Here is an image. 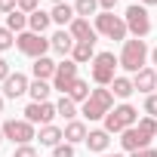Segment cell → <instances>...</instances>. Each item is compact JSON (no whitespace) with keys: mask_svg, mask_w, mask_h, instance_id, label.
<instances>
[{"mask_svg":"<svg viewBox=\"0 0 157 157\" xmlns=\"http://www.w3.org/2000/svg\"><path fill=\"white\" fill-rule=\"evenodd\" d=\"M157 136V120L154 117H145V120H139L136 126H129V129H123V139H120V145L132 154V151H142V148H148V142Z\"/></svg>","mask_w":157,"mask_h":157,"instance_id":"obj_1","label":"cell"},{"mask_svg":"<svg viewBox=\"0 0 157 157\" xmlns=\"http://www.w3.org/2000/svg\"><path fill=\"white\" fill-rule=\"evenodd\" d=\"M145 56H148V46H145V40H142V37L126 40V43H123V52H120V68H126V71L139 74V71L145 68Z\"/></svg>","mask_w":157,"mask_h":157,"instance_id":"obj_2","label":"cell"},{"mask_svg":"<svg viewBox=\"0 0 157 157\" xmlns=\"http://www.w3.org/2000/svg\"><path fill=\"white\" fill-rule=\"evenodd\" d=\"M111 105H114V93L111 90H93L90 99L83 102V114L90 120H99V117H105L111 111Z\"/></svg>","mask_w":157,"mask_h":157,"instance_id":"obj_3","label":"cell"},{"mask_svg":"<svg viewBox=\"0 0 157 157\" xmlns=\"http://www.w3.org/2000/svg\"><path fill=\"white\" fill-rule=\"evenodd\" d=\"M136 108L132 105H120V108H114V111H108L105 114V132H123V129H129V126H136Z\"/></svg>","mask_w":157,"mask_h":157,"instance_id":"obj_4","label":"cell"},{"mask_svg":"<svg viewBox=\"0 0 157 157\" xmlns=\"http://www.w3.org/2000/svg\"><path fill=\"white\" fill-rule=\"evenodd\" d=\"M96 31H102V34L111 37V40H123L129 28H126V22L117 19L114 13H102V16H96Z\"/></svg>","mask_w":157,"mask_h":157,"instance_id":"obj_5","label":"cell"},{"mask_svg":"<svg viewBox=\"0 0 157 157\" xmlns=\"http://www.w3.org/2000/svg\"><path fill=\"white\" fill-rule=\"evenodd\" d=\"M16 46H19L25 56L43 59V56H46V49H49L52 43H49V40H43L40 34H34V31H25V34H19V37H16Z\"/></svg>","mask_w":157,"mask_h":157,"instance_id":"obj_6","label":"cell"},{"mask_svg":"<svg viewBox=\"0 0 157 157\" xmlns=\"http://www.w3.org/2000/svg\"><path fill=\"white\" fill-rule=\"evenodd\" d=\"M114 65H117V59H114V52H99L96 59H93V80L96 83H114Z\"/></svg>","mask_w":157,"mask_h":157,"instance_id":"obj_7","label":"cell"},{"mask_svg":"<svg viewBox=\"0 0 157 157\" xmlns=\"http://www.w3.org/2000/svg\"><path fill=\"white\" fill-rule=\"evenodd\" d=\"M126 28H129L136 37H145V34L151 31L148 10H145V6H129V10H126Z\"/></svg>","mask_w":157,"mask_h":157,"instance_id":"obj_8","label":"cell"},{"mask_svg":"<svg viewBox=\"0 0 157 157\" xmlns=\"http://www.w3.org/2000/svg\"><path fill=\"white\" fill-rule=\"evenodd\" d=\"M3 136L19 142V145H28L34 139V123H28V120H6L3 123Z\"/></svg>","mask_w":157,"mask_h":157,"instance_id":"obj_9","label":"cell"},{"mask_svg":"<svg viewBox=\"0 0 157 157\" xmlns=\"http://www.w3.org/2000/svg\"><path fill=\"white\" fill-rule=\"evenodd\" d=\"M59 111H56V105H49V102H31L28 108H25V120L28 123H43V126H49V120L56 117Z\"/></svg>","mask_w":157,"mask_h":157,"instance_id":"obj_10","label":"cell"},{"mask_svg":"<svg viewBox=\"0 0 157 157\" xmlns=\"http://www.w3.org/2000/svg\"><path fill=\"white\" fill-rule=\"evenodd\" d=\"M74 83H77V62L71 59V62H62V65L56 68L52 86H56V90H62V93H68V90H71Z\"/></svg>","mask_w":157,"mask_h":157,"instance_id":"obj_11","label":"cell"},{"mask_svg":"<svg viewBox=\"0 0 157 157\" xmlns=\"http://www.w3.org/2000/svg\"><path fill=\"white\" fill-rule=\"evenodd\" d=\"M68 31H71V37H74L77 43H96V28H93L86 19H74Z\"/></svg>","mask_w":157,"mask_h":157,"instance_id":"obj_12","label":"cell"},{"mask_svg":"<svg viewBox=\"0 0 157 157\" xmlns=\"http://www.w3.org/2000/svg\"><path fill=\"white\" fill-rule=\"evenodd\" d=\"M3 93H6V99H19V96H25L28 93V77L25 74H10L6 80H3Z\"/></svg>","mask_w":157,"mask_h":157,"instance_id":"obj_13","label":"cell"},{"mask_svg":"<svg viewBox=\"0 0 157 157\" xmlns=\"http://www.w3.org/2000/svg\"><path fill=\"white\" fill-rule=\"evenodd\" d=\"M132 86H136L139 93H151V90L157 86V74H154L151 68H142V71L136 74V80H132Z\"/></svg>","mask_w":157,"mask_h":157,"instance_id":"obj_14","label":"cell"},{"mask_svg":"<svg viewBox=\"0 0 157 157\" xmlns=\"http://www.w3.org/2000/svg\"><path fill=\"white\" fill-rule=\"evenodd\" d=\"M56 68L59 65L52 59H46V56L43 59H34V77H37V80H49V77H56Z\"/></svg>","mask_w":157,"mask_h":157,"instance_id":"obj_15","label":"cell"},{"mask_svg":"<svg viewBox=\"0 0 157 157\" xmlns=\"http://www.w3.org/2000/svg\"><path fill=\"white\" fill-rule=\"evenodd\" d=\"M49 43H52V49H56V52H62V56H65V52H71V49H74V43H77V40L71 37V31H59V34H52V40H49Z\"/></svg>","mask_w":157,"mask_h":157,"instance_id":"obj_16","label":"cell"},{"mask_svg":"<svg viewBox=\"0 0 157 157\" xmlns=\"http://www.w3.org/2000/svg\"><path fill=\"white\" fill-rule=\"evenodd\" d=\"M49 22H52V16H49V13H43V10H37V13H31V16H28V25H31V31H34V34H43V31L49 28Z\"/></svg>","mask_w":157,"mask_h":157,"instance_id":"obj_17","label":"cell"},{"mask_svg":"<svg viewBox=\"0 0 157 157\" xmlns=\"http://www.w3.org/2000/svg\"><path fill=\"white\" fill-rule=\"evenodd\" d=\"M108 142H111V139H108L105 129H93V132L86 136V145H90V151H96V154H102V151L108 148Z\"/></svg>","mask_w":157,"mask_h":157,"instance_id":"obj_18","label":"cell"},{"mask_svg":"<svg viewBox=\"0 0 157 157\" xmlns=\"http://www.w3.org/2000/svg\"><path fill=\"white\" fill-rule=\"evenodd\" d=\"M49 16H52V22H59V25H71L77 13H74V6H68V3H56V10H52Z\"/></svg>","mask_w":157,"mask_h":157,"instance_id":"obj_19","label":"cell"},{"mask_svg":"<svg viewBox=\"0 0 157 157\" xmlns=\"http://www.w3.org/2000/svg\"><path fill=\"white\" fill-rule=\"evenodd\" d=\"M86 136H90V132H86V126H83L80 120H71V123L65 126V139H68V142H86Z\"/></svg>","mask_w":157,"mask_h":157,"instance_id":"obj_20","label":"cell"},{"mask_svg":"<svg viewBox=\"0 0 157 157\" xmlns=\"http://www.w3.org/2000/svg\"><path fill=\"white\" fill-rule=\"evenodd\" d=\"M62 139H65V132H62V129H56V126H43V129H40V145L56 148Z\"/></svg>","mask_w":157,"mask_h":157,"instance_id":"obj_21","label":"cell"},{"mask_svg":"<svg viewBox=\"0 0 157 157\" xmlns=\"http://www.w3.org/2000/svg\"><path fill=\"white\" fill-rule=\"evenodd\" d=\"M93 46L96 43H74V49H71V59L80 65V62H90L93 59Z\"/></svg>","mask_w":157,"mask_h":157,"instance_id":"obj_22","label":"cell"},{"mask_svg":"<svg viewBox=\"0 0 157 157\" xmlns=\"http://www.w3.org/2000/svg\"><path fill=\"white\" fill-rule=\"evenodd\" d=\"M90 93H93V90H90V83L77 80V83L68 90V99H71V102H86V99H90Z\"/></svg>","mask_w":157,"mask_h":157,"instance_id":"obj_23","label":"cell"},{"mask_svg":"<svg viewBox=\"0 0 157 157\" xmlns=\"http://www.w3.org/2000/svg\"><path fill=\"white\" fill-rule=\"evenodd\" d=\"M25 25H28V16H25L22 10H13V13L6 16V28H10V31H22Z\"/></svg>","mask_w":157,"mask_h":157,"instance_id":"obj_24","label":"cell"},{"mask_svg":"<svg viewBox=\"0 0 157 157\" xmlns=\"http://www.w3.org/2000/svg\"><path fill=\"white\" fill-rule=\"evenodd\" d=\"M136 93V86H132V80H126V77H114V96H120V99H126V96H132Z\"/></svg>","mask_w":157,"mask_h":157,"instance_id":"obj_25","label":"cell"},{"mask_svg":"<svg viewBox=\"0 0 157 157\" xmlns=\"http://www.w3.org/2000/svg\"><path fill=\"white\" fill-rule=\"evenodd\" d=\"M28 93H31V99H34V102H46L49 86H46V80H34V83L28 86Z\"/></svg>","mask_w":157,"mask_h":157,"instance_id":"obj_26","label":"cell"},{"mask_svg":"<svg viewBox=\"0 0 157 157\" xmlns=\"http://www.w3.org/2000/svg\"><path fill=\"white\" fill-rule=\"evenodd\" d=\"M96 6H99V0H77V3H74V13L83 19V16H93Z\"/></svg>","mask_w":157,"mask_h":157,"instance_id":"obj_27","label":"cell"},{"mask_svg":"<svg viewBox=\"0 0 157 157\" xmlns=\"http://www.w3.org/2000/svg\"><path fill=\"white\" fill-rule=\"evenodd\" d=\"M56 111H59L62 117H68V120H71V117L77 114V108H74V102H71L68 96H62V99H59V105H56Z\"/></svg>","mask_w":157,"mask_h":157,"instance_id":"obj_28","label":"cell"},{"mask_svg":"<svg viewBox=\"0 0 157 157\" xmlns=\"http://www.w3.org/2000/svg\"><path fill=\"white\" fill-rule=\"evenodd\" d=\"M10 46H13V31L0 28V49H10Z\"/></svg>","mask_w":157,"mask_h":157,"instance_id":"obj_29","label":"cell"},{"mask_svg":"<svg viewBox=\"0 0 157 157\" xmlns=\"http://www.w3.org/2000/svg\"><path fill=\"white\" fill-rule=\"evenodd\" d=\"M52 157H74V148L71 145H56L52 148Z\"/></svg>","mask_w":157,"mask_h":157,"instance_id":"obj_30","label":"cell"},{"mask_svg":"<svg viewBox=\"0 0 157 157\" xmlns=\"http://www.w3.org/2000/svg\"><path fill=\"white\" fill-rule=\"evenodd\" d=\"M13 157H37V151H34V148H31V145H19V148H16V154H13Z\"/></svg>","mask_w":157,"mask_h":157,"instance_id":"obj_31","label":"cell"},{"mask_svg":"<svg viewBox=\"0 0 157 157\" xmlns=\"http://www.w3.org/2000/svg\"><path fill=\"white\" fill-rule=\"evenodd\" d=\"M19 10H22V13H28V16H31V13H37V0H19Z\"/></svg>","mask_w":157,"mask_h":157,"instance_id":"obj_32","label":"cell"},{"mask_svg":"<svg viewBox=\"0 0 157 157\" xmlns=\"http://www.w3.org/2000/svg\"><path fill=\"white\" fill-rule=\"evenodd\" d=\"M145 111H148L151 117H157V96H148V99H145Z\"/></svg>","mask_w":157,"mask_h":157,"instance_id":"obj_33","label":"cell"},{"mask_svg":"<svg viewBox=\"0 0 157 157\" xmlns=\"http://www.w3.org/2000/svg\"><path fill=\"white\" fill-rule=\"evenodd\" d=\"M19 6V0H0V10H3V13H13Z\"/></svg>","mask_w":157,"mask_h":157,"instance_id":"obj_34","label":"cell"},{"mask_svg":"<svg viewBox=\"0 0 157 157\" xmlns=\"http://www.w3.org/2000/svg\"><path fill=\"white\" fill-rule=\"evenodd\" d=\"M132 157H157L154 148H142V151H132Z\"/></svg>","mask_w":157,"mask_h":157,"instance_id":"obj_35","label":"cell"},{"mask_svg":"<svg viewBox=\"0 0 157 157\" xmlns=\"http://www.w3.org/2000/svg\"><path fill=\"white\" fill-rule=\"evenodd\" d=\"M6 77H10V62L0 59V80H6Z\"/></svg>","mask_w":157,"mask_h":157,"instance_id":"obj_36","label":"cell"},{"mask_svg":"<svg viewBox=\"0 0 157 157\" xmlns=\"http://www.w3.org/2000/svg\"><path fill=\"white\" fill-rule=\"evenodd\" d=\"M99 3H102V6H105V13H111V10H114V6H117V0H99Z\"/></svg>","mask_w":157,"mask_h":157,"instance_id":"obj_37","label":"cell"},{"mask_svg":"<svg viewBox=\"0 0 157 157\" xmlns=\"http://www.w3.org/2000/svg\"><path fill=\"white\" fill-rule=\"evenodd\" d=\"M151 59H154V65H157V49H154V52H151Z\"/></svg>","mask_w":157,"mask_h":157,"instance_id":"obj_38","label":"cell"},{"mask_svg":"<svg viewBox=\"0 0 157 157\" xmlns=\"http://www.w3.org/2000/svg\"><path fill=\"white\" fill-rule=\"evenodd\" d=\"M0 142H3V126H0Z\"/></svg>","mask_w":157,"mask_h":157,"instance_id":"obj_39","label":"cell"},{"mask_svg":"<svg viewBox=\"0 0 157 157\" xmlns=\"http://www.w3.org/2000/svg\"><path fill=\"white\" fill-rule=\"evenodd\" d=\"M145 3H151V6H154V3H157V0H145Z\"/></svg>","mask_w":157,"mask_h":157,"instance_id":"obj_40","label":"cell"},{"mask_svg":"<svg viewBox=\"0 0 157 157\" xmlns=\"http://www.w3.org/2000/svg\"><path fill=\"white\" fill-rule=\"evenodd\" d=\"M105 157H120V154H105Z\"/></svg>","mask_w":157,"mask_h":157,"instance_id":"obj_41","label":"cell"},{"mask_svg":"<svg viewBox=\"0 0 157 157\" xmlns=\"http://www.w3.org/2000/svg\"><path fill=\"white\" fill-rule=\"evenodd\" d=\"M0 111H3V99H0Z\"/></svg>","mask_w":157,"mask_h":157,"instance_id":"obj_42","label":"cell"},{"mask_svg":"<svg viewBox=\"0 0 157 157\" xmlns=\"http://www.w3.org/2000/svg\"><path fill=\"white\" fill-rule=\"evenodd\" d=\"M56 3H65V0H56Z\"/></svg>","mask_w":157,"mask_h":157,"instance_id":"obj_43","label":"cell"}]
</instances>
